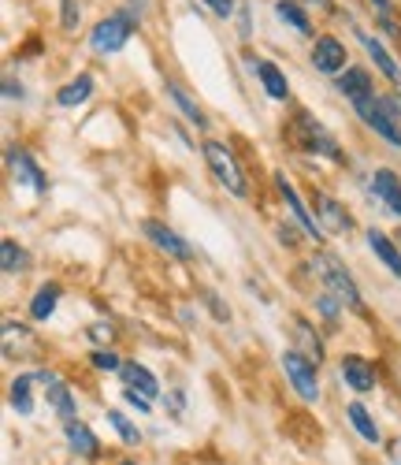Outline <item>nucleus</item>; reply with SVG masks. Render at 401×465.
<instances>
[{
    "label": "nucleus",
    "mask_w": 401,
    "mask_h": 465,
    "mask_svg": "<svg viewBox=\"0 0 401 465\" xmlns=\"http://www.w3.org/2000/svg\"><path fill=\"white\" fill-rule=\"evenodd\" d=\"M30 383H34V376H19L15 383H12V406L23 413V417H30L34 413V399H30Z\"/></svg>",
    "instance_id": "25"
},
{
    "label": "nucleus",
    "mask_w": 401,
    "mask_h": 465,
    "mask_svg": "<svg viewBox=\"0 0 401 465\" xmlns=\"http://www.w3.org/2000/svg\"><path fill=\"white\" fill-rule=\"evenodd\" d=\"M90 335H93L97 342H101V339H112V324H93V328H90Z\"/></svg>",
    "instance_id": "33"
},
{
    "label": "nucleus",
    "mask_w": 401,
    "mask_h": 465,
    "mask_svg": "<svg viewBox=\"0 0 401 465\" xmlns=\"http://www.w3.org/2000/svg\"><path fill=\"white\" fill-rule=\"evenodd\" d=\"M64 432H67V443H71L74 454H83V458H97V454H101L97 436L86 429L83 420H67V424H64Z\"/></svg>",
    "instance_id": "12"
},
{
    "label": "nucleus",
    "mask_w": 401,
    "mask_h": 465,
    "mask_svg": "<svg viewBox=\"0 0 401 465\" xmlns=\"http://www.w3.org/2000/svg\"><path fill=\"white\" fill-rule=\"evenodd\" d=\"M257 74H260V83H264V90H268V97H275V101H283L287 94H290V86H287V74L279 71L275 64H257Z\"/></svg>",
    "instance_id": "18"
},
{
    "label": "nucleus",
    "mask_w": 401,
    "mask_h": 465,
    "mask_svg": "<svg viewBox=\"0 0 401 465\" xmlns=\"http://www.w3.org/2000/svg\"><path fill=\"white\" fill-rule=\"evenodd\" d=\"M145 235L152 239V246L156 250H164L168 257H179V261H190L193 257V250L175 235L171 227H164V223H156V220H145Z\"/></svg>",
    "instance_id": "7"
},
{
    "label": "nucleus",
    "mask_w": 401,
    "mask_h": 465,
    "mask_svg": "<svg viewBox=\"0 0 401 465\" xmlns=\"http://www.w3.org/2000/svg\"><path fill=\"white\" fill-rule=\"evenodd\" d=\"M312 64L316 71H324V74H335L346 67V45L335 42V37H319L316 49H312Z\"/></svg>",
    "instance_id": "8"
},
{
    "label": "nucleus",
    "mask_w": 401,
    "mask_h": 465,
    "mask_svg": "<svg viewBox=\"0 0 401 465\" xmlns=\"http://www.w3.org/2000/svg\"><path fill=\"white\" fill-rule=\"evenodd\" d=\"M45 391H49V406L64 417V424H67V420H74V399H71L67 387L56 380V383H49V387H45Z\"/></svg>",
    "instance_id": "23"
},
{
    "label": "nucleus",
    "mask_w": 401,
    "mask_h": 465,
    "mask_svg": "<svg viewBox=\"0 0 401 465\" xmlns=\"http://www.w3.org/2000/svg\"><path fill=\"white\" fill-rule=\"evenodd\" d=\"M275 186H279V193H283L287 209H290V213L301 220V227L308 231V235H316V239H319V231H324V227H319V220H316V216H308V209L301 205V198H298V190L290 186V179H287V175H275Z\"/></svg>",
    "instance_id": "11"
},
{
    "label": "nucleus",
    "mask_w": 401,
    "mask_h": 465,
    "mask_svg": "<svg viewBox=\"0 0 401 465\" xmlns=\"http://www.w3.org/2000/svg\"><path fill=\"white\" fill-rule=\"evenodd\" d=\"M168 94H171V101H175V104L186 112V120H190L193 127H205V124H209V120H205V112H200V108H197V104L186 97V90H179V86H168Z\"/></svg>",
    "instance_id": "26"
},
{
    "label": "nucleus",
    "mask_w": 401,
    "mask_h": 465,
    "mask_svg": "<svg viewBox=\"0 0 401 465\" xmlns=\"http://www.w3.org/2000/svg\"><path fill=\"white\" fill-rule=\"evenodd\" d=\"M108 420H112V429L123 436V443H142V432H138V424H131V417H123L119 410H108Z\"/></svg>",
    "instance_id": "27"
},
{
    "label": "nucleus",
    "mask_w": 401,
    "mask_h": 465,
    "mask_svg": "<svg viewBox=\"0 0 401 465\" xmlns=\"http://www.w3.org/2000/svg\"><path fill=\"white\" fill-rule=\"evenodd\" d=\"M383 104H386V112L394 115V120H401V97H386Z\"/></svg>",
    "instance_id": "34"
},
{
    "label": "nucleus",
    "mask_w": 401,
    "mask_h": 465,
    "mask_svg": "<svg viewBox=\"0 0 401 465\" xmlns=\"http://www.w3.org/2000/svg\"><path fill=\"white\" fill-rule=\"evenodd\" d=\"M205 149V161H209V168H212V175L234 193V198H246L249 193V186H246V175H242V168H238V161H234V153L223 145V142H205L200 145Z\"/></svg>",
    "instance_id": "2"
},
{
    "label": "nucleus",
    "mask_w": 401,
    "mask_h": 465,
    "mask_svg": "<svg viewBox=\"0 0 401 465\" xmlns=\"http://www.w3.org/2000/svg\"><path fill=\"white\" fill-rule=\"evenodd\" d=\"M312 268H316V276L331 287V294H335L342 305L357 309V313H365V302H360V291H357V283L349 280V272L342 268V261H338L335 253H316Z\"/></svg>",
    "instance_id": "1"
},
{
    "label": "nucleus",
    "mask_w": 401,
    "mask_h": 465,
    "mask_svg": "<svg viewBox=\"0 0 401 465\" xmlns=\"http://www.w3.org/2000/svg\"><path fill=\"white\" fill-rule=\"evenodd\" d=\"M275 15L283 19V23H290V26H294L298 34H305V37L312 34V23H308V15L298 8V0H279V5H275Z\"/></svg>",
    "instance_id": "22"
},
{
    "label": "nucleus",
    "mask_w": 401,
    "mask_h": 465,
    "mask_svg": "<svg viewBox=\"0 0 401 465\" xmlns=\"http://www.w3.org/2000/svg\"><path fill=\"white\" fill-rule=\"evenodd\" d=\"M78 15H83V12H78V0H64V26L67 30L78 26Z\"/></svg>",
    "instance_id": "31"
},
{
    "label": "nucleus",
    "mask_w": 401,
    "mask_h": 465,
    "mask_svg": "<svg viewBox=\"0 0 401 465\" xmlns=\"http://www.w3.org/2000/svg\"><path fill=\"white\" fill-rule=\"evenodd\" d=\"M353 108L360 112V120H365L372 131H379L390 145H397L401 149V127H397V120L386 112V104L383 101H376V94H368V97H360V101H353Z\"/></svg>",
    "instance_id": "4"
},
{
    "label": "nucleus",
    "mask_w": 401,
    "mask_h": 465,
    "mask_svg": "<svg viewBox=\"0 0 401 465\" xmlns=\"http://www.w3.org/2000/svg\"><path fill=\"white\" fill-rule=\"evenodd\" d=\"M123 465H134V461H123Z\"/></svg>",
    "instance_id": "38"
},
{
    "label": "nucleus",
    "mask_w": 401,
    "mask_h": 465,
    "mask_svg": "<svg viewBox=\"0 0 401 465\" xmlns=\"http://www.w3.org/2000/svg\"><path fill=\"white\" fill-rule=\"evenodd\" d=\"M301 5H312V8H319V12H331V0H301Z\"/></svg>",
    "instance_id": "36"
},
{
    "label": "nucleus",
    "mask_w": 401,
    "mask_h": 465,
    "mask_svg": "<svg viewBox=\"0 0 401 465\" xmlns=\"http://www.w3.org/2000/svg\"><path fill=\"white\" fill-rule=\"evenodd\" d=\"M298 339H301V346L308 351V361H312V365L324 361V346H319V339L308 331V324H305V321H298Z\"/></svg>",
    "instance_id": "29"
},
{
    "label": "nucleus",
    "mask_w": 401,
    "mask_h": 465,
    "mask_svg": "<svg viewBox=\"0 0 401 465\" xmlns=\"http://www.w3.org/2000/svg\"><path fill=\"white\" fill-rule=\"evenodd\" d=\"M368 246H372V253L390 268V272L401 280V253H397V246L383 235V231H368Z\"/></svg>",
    "instance_id": "15"
},
{
    "label": "nucleus",
    "mask_w": 401,
    "mask_h": 465,
    "mask_svg": "<svg viewBox=\"0 0 401 465\" xmlns=\"http://www.w3.org/2000/svg\"><path fill=\"white\" fill-rule=\"evenodd\" d=\"M5 94H8V97H19V94H23V86H15V83L8 79V83H5Z\"/></svg>",
    "instance_id": "37"
},
{
    "label": "nucleus",
    "mask_w": 401,
    "mask_h": 465,
    "mask_svg": "<svg viewBox=\"0 0 401 465\" xmlns=\"http://www.w3.org/2000/svg\"><path fill=\"white\" fill-rule=\"evenodd\" d=\"M372 193H376V198H379L394 216H401V183H397V175H394L390 168H379V172L372 175Z\"/></svg>",
    "instance_id": "10"
},
{
    "label": "nucleus",
    "mask_w": 401,
    "mask_h": 465,
    "mask_svg": "<svg viewBox=\"0 0 401 465\" xmlns=\"http://www.w3.org/2000/svg\"><path fill=\"white\" fill-rule=\"evenodd\" d=\"M386 450H390V461H394V465H401V440H394Z\"/></svg>",
    "instance_id": "35"
},
{
    "label": "nucleus",
    "mask_w": 401,
    "mask_h": 465,
    "mask_svg": "<svg viewBox=\"0 0 401 465\" xmlns=\"http://www.w3.org/2000/svg\"><path fill=\"white\" fill-rule=\"evenodd\" d=\"M93 365H97V369H108V372H119V369H123L112 351H93Z\"/></svg>",
    "instance_id": "30"
},
{
    "label": "nucleus",
    "mask_w": 401,
    "mask_h": 465,
    "mask_svg": "<svg viewBox=\"0 0 401 465\" xmlns=\"http://www.w3.org/2000/svg\"><path fill=\"white\" fill-rule=\"evenodd\" d=\"M283 369H287V376H290V383L298 387V395L301 399H319V383H316V365L305 358V354H298V351H287L283 354Z\"/></svg>",
    "instance_id": "6"
},
{
    "label": "nucleus",
    "mask_w": 401,
    "mask_h": 465,
    "mask_svg": "<svg viewBox=\"0 0 401 465\" xmlns=\"http://www.w3.org/2000/svg\"><path fill=\"white\" fill-rule=\"evenodd\" d=\"M342 376H346V383L353 387V391H376V372H372V365L365 361V358H357V354H346L342 358Z\"/></svg>",
    "instance_id": "9"
},
{
    "label": "nucleus",
    "mask_w": 401,
    "mask_h": 465,
    "mask_svg": "<svg viewBox=\"0 0 401 465\" xmlns=\"http://www.w3.org/2000/svg\"><path fill=\"white\" fill-rule=\"evenodd\" d=\"M90 94H93V79H90V74H78L74 83H67V86L56 94V101L67 104V108H74V104H83Z\"/></svg>",
    "instance_id": "21"
},
{
    "label": "nucleus",
    "mask_w": 401,
    "mask_h": 465,
    "mask_svg": "<svg viewBox=\"0 0 401 465\" xmlns=\"http://www.w3.org/2000/svg\"><path fill=\"white\" fill-rule=\"evenodd\" d=\"M346 413H349V420H353V429H357L360 436H365L368 443H379V429H376V420L368 417V410H365V406H360V402H353V406H349Z\"/></svg>",
    "instance_id": "24"
},
{
    "label": "nucleus",
    "mask_w": 401,
    "mask_h": 465,
    "mask_svg": "<svg viewBox=\"0 0 401 465\" xmlns=\"http://www.w3.org/2000/svg\"><path fill=\"white\" fill-rule=\"evenodd\" d=\"M8 164H12L15 179H19V183H26V186H34L37 193H42V190L49 186V183H45V175H42V172H37V164H34V161L26 157V153H23V149H12V153H8Z\"/></svg>",
    "instance_id": "13"
},
{
    "label": "nucleus",
    "mask_w": 401,
    "mask_h": 465,
    "mask_svg": "<svg viewBox=\"0 0 401 465\" xmlns=\"http://www.w3.org/2000/svg\"><path fill=\"white\" fill-rule=\"evenodd\" d=\"M360 42H365V49H368V56L376 60V67H379V71L386 74V79L397 86V83H401V67L390 60V53H386V49L376 42V37H368V34H360Z\"/></svg>",
    "instance_id": "17"
},
{
    "label": "nucleus",
    "mask_w": 401,
    "mask_h": 465,
    "mask_svg": "<svg viewBox=\"0 0 401 465\" xmlns=\"http://www.w3.org/2000/svg\"><path fill=\"white\" fill-rule=\"evenodd\" d=\"M0 257H5V272L8 276H15V272H23V264H26V253L12 242V239H5L0 242Z\"/></svg>",
    "instance_id": "28"
},
{
    "label": "nucleus",
    "mask_w": 401,
    "mask_h": 465,
    "mask_svg": "<svg viewBox=\"0 0 401 465\" xmlns=\"http://www.w3.org/2000/svg\"><path fill=\"white\" fill-rule=\"evenodd\" d=\"M316 213H319V227H328V231H349L353 227L349 213H342V205L331 202V198H324V193L316 198Z\"/></svg>",
    "instance_id": "14"
},
{
    "label": "nucleus",
    "mask_w": 401,
    "mask_h": 465,
    "mask_svg": "<svg viewBox=\"0 0 401 465\" xmlns=\"http://www.w3.org/2000/svg\"><path fill=\"white\" fill-rule=\"evenodd\" d=\"M338 94H346L349 101L368 97V94H372V79H368V71H346L342 79H338Z\"/></svg>",
    "instance_id": "19"
},
{
    "label": "nucleus",
    "mask_w": 401,
    "mask_h": 465,
    "mask_svg": "<svg viewBox=\"0 0 401 465\" xmlns=\"http://www.w3.org/2000/svg\"><path fill=\"white\" fill-rule=\"evenodd\" d=\"M290 142L301 149V153H324V157H331V161H342V153H338V145H335V138L319 127L312 115H298L294 120V127H290Z\"/></svg>",
    "instance_id": "3"
},
{
    "label": "nucleus",
    "mask_w": 401,
    "mask_h": 465,
    "mask_svg": "<svg viewBox=\"0 0 401 465\" xmlns=\"http://www.w3.org/2000/svg\"><path fill=\"white\" fill-rule=\"evenodd\" d=\"M56 302H60V287H56V283L42 287V291L34 294V302H30V317H34V321H49L53 309H56Z\"/></svg>",
    "instance_id": "20"
},
{
    "label": "nucleus",
    "mask_w": 401,
    "mask_h": 465,
    "mask_svg": "<svg viewBox=\"0 0 401 465\" xmlns=\"http://www.w3.org/2000/svg\"><path fill=\"white\" fill-rule=\"evenodd\" d=\"M131 30H134V23L127 15H112V19L97 23V30L90 34V45L97 53H119V49L131 42Z\"/></svg>",
    "instance_id": "5"
},
{
    "label": "nucleus",
    "mask_w": 401,
    "mask_h": 465,
    "mask_svg": "<svg viewBox=\"0 0 401 465\" xmlns=\"http://www.w3.org/2000/svg\"><path fill=\"white\" fill-rule=\"evenodd\" d=\"M123 372V380H127V387H138L142 395H149V399H156L160 395V383H156V376L145 369V365H138V361H131V365H123L119 369Z\"/></svg>",
    "instance_id": "16"
},
{
    "label": "nucleus",
    "mask_w": 401,
    "mask_h": 465,
    "mask_svg": "<svg viewBox=\"0 0 401 465\" xmlns=\"http://www.w3.org/2000/svg\"><path fill=\"white\" fill-rule=\"evenodd\" d=\"M205 5L216 12V15H230V8H234V0H205Z\"/></svg>",
    "instance_id": "32"
}]
</instances>
